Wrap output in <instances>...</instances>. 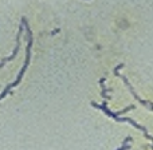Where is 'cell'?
<instances>
[{
    "label": "cell",
    "mask_w": 153,
    "mask_h": 150,
    "mask_svg": "<svg viewBox=\"0 0 153 150\" xmlns=\"http://www.w3.org/2000/svg\"><path fill=\"white\" fill-rule=\"evenodd\" d=\"M22 23L24 24V28H26V32H27V43H28V44H27V50H26V62H24L23 67H22L20 71H19L16 81L13 82V83L7 84V87L3 90V92L0 94V99H3V98H4L7 94H12V87L18 86V84L20 83L22 78H23V75H24V71H26V69L28 67V64H30V58H31V47H32V32H31V30H30L28 23H27L26 18H22Z\"/></svg>",
    "instance_id": "cell-1"
},
{
    "label": "cell",
    "mask_w": 153,
    "mask_h": 150,
    "mask_svg": "<svg viewBox=\"0 0 153 150\" xmlns=\"http://www.w3.org/2000/svg\"><path fill=\"white\" fill-rule=\"evenodd\" d=\"M125 64L124 63H121V64H118V66L116 67V69H114V75H117V76H121L122 79H124V82H125V84H126L128 87H129V90H130V92H132V95L133 97H134V99L136 100H138V102L141 103V105H144V106H149V107L152 109L153 110V103L152 102H149V100H144V99H141L140 97H138L137 94H136V91H134V89H133V86H130V83H129V81H128L126 78H125V75H120V70L122 69V67H124Z\"/></svg>",
    "instance_id": "cell-2"
},
{
    "label": "cell",
    "mask_w": 153,
    "mask_h": 150,
    "mask_svg": "<svg viewBox=\"0 0 153 150\" xmlns=\"http://www.w3.org/2000/svg\"><path fill=\"white\" fill-rule=\"evenodd\" d=\"M24 31V24L23 23H20V26H19V30H18V35H16V46H15V50H13V52L11 54L10 56H7V58H4L1 62H0V67H3L7 62H10V61H12L13 58H15L16 55H18V51H19V46H20V36H22V32Z\"/></svg>",
    "instance_id": "cell-3"
},
{
    "label": "cell",
    "mask_w": 153,
    "mask_h": 150,
    "mask_svg": "<svg viewBox=\"0 0 153 150\" xmlns=\"http://www.w3.org/2000/svg\"><path fill=\"white\" fill-rule=\"evenodd\" d=\"M130 148H132V146H130V145H125V143H122V146H121V148H118L117 150H129Z\"/></svg>",
    "instance_id": "cell-4"
}]
</instances>
